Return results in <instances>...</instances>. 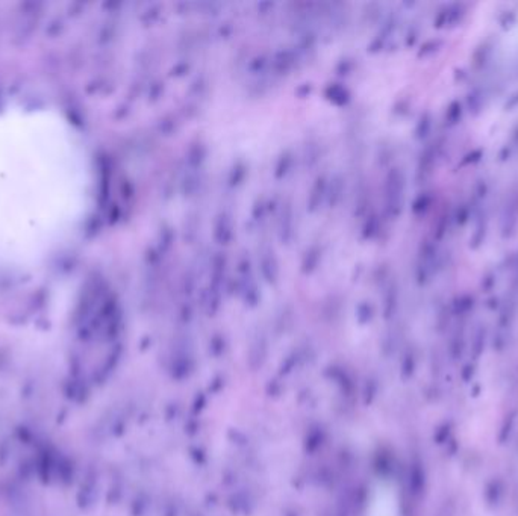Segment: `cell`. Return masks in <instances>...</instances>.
I'll list each match as a JSON object with an SVG mask.
<instances>
[{
	"mask_svg": "<svg viewBox=\"0 0 518 516\" xmlns=\"http://www.w3.org/2000/svg\"><path fill=\"white\" fill-rule=\"evenodd\" d=\"M94 200L88 145L62 111L0 108V274L34 273L78 238Z\"/></svg>",
	"mask_w": 518,
	"mask_h": 516,
	"instance_id": "obj_1",
	"label": "cell"
}]
</instances>
